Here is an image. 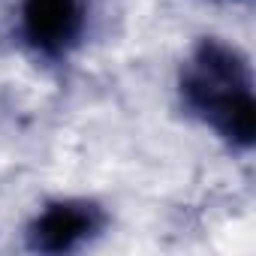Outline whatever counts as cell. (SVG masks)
Returning <instances> with one entry per match:
<instances>
[{
	"label": "cell",
	"mask_w": 256,
	"mask_h": 256,
	"mask_svg": "<svg viewBox=\"0 0 256 256\" xmlns=\"http://www.w3.org/2000/svg\"><path fill=\"white\" fill-rule=\"evenodd\" d=\"M184 96L196 112L211 118L232 145H253L256 106L250 94V72L235 48L223 42H202L184 78Z\"/></svg>",
	"instance_id": "cell-1"
},
{
	"label": "cell",
	"mask_w": 256,
	"mask_h": 256,
	"mask_svg": "<svg viewBox=\"0 0 256 256\" xmlns=\"http://www.w3.org/2000/svg\"><path fill=\"white\" fill-rule=\"evenodd\" d=\"M102 214L96 205L82 199H60L46 205L30 223V247L42 253H66L100 232Z\"/></svg>",
	"instance_id": "cell-2"
},
{
	"label": "cell",
	"mask_w": 256,
	"mask_h": 256,
	"mask_svg": "<svg viewBox=\"0 0 256 256\" xmlns=\"http://www.w3.org/2000/svg\"><path fill=\"white\" fill-rule=\"evenodd\" d=\"M82 0H22V34L42 54H64L82 34Z\"/></svg>",
	"instance_id": "cell-3"
}]
</instances>
